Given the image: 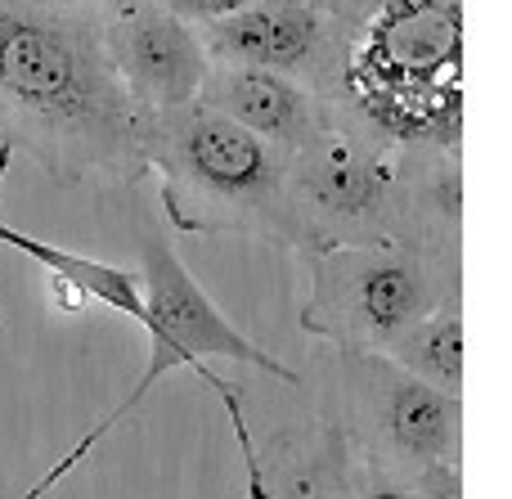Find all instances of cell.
Instances as JSON below:
<instances>
[{
  "label": "cell",
  "instance_id": "obj_1",
  "mask_svg": "<svg viewBox=\"0 0 512 499\" xmlns=\"http://www.w3.org/2000/svg\"><path fill=\"white\" fill-rule=\"evenodd\" d=\"M144 122L104 41V14L72 0H0V149L54 185L117 194L149 176Z\"/></svg>",
  "mask_w": 512,
  "mask_h": 499
},
{
  "label": "cell",
  "instance_id": "obj_2",
  "mask_svg": "<svg viewBox=\"0 0 512 499\" xmlns=\"http://www.w3.org/2000/svg\"><path fill=\"white\" fill-rule=\"evenodd\" d=\"M144 162L158 171L162 212L180 234H248L301 257L315 252L279 149L194 99L149 113Z\"/></svg>",
  "mask_w": 512,
  "mask_h": 499
},
{
  "label": "cell",
  "instance_id": "obj_3",
  "mask_svg": "<svg viewBox=\"0 0 512 499\" xmlns=\"http://www.w3.org/2000/svg\"><path fill=\"white\" fill-rule=\"evenodd\" d=\"M140 293H144L140 329L149 333V365H144L140 383H135L131 392H126L122 401H117L113 410H108L104 419H99L95 428H90L86 437H81L77 446L50 468V473L36 477L23 499H45L63 477L72 473V468L86 464L90 450H95L113 428H122V423L149 401V392L171 374V369H189V374H198L216 396H221L225 414H230V423H234V437H239V450H243V468H248V499H261L265 495L261 450H256L248 419H243L239 392H234V383H225V378L216 374L212 360L252 365V369H261V374L279 378V383H292V387H297V369L283 365L279 356H270L265 347H256V342L243 338V333L216 311L212 297L198 288V279L189 275V266L171 252V243H162L158 234H144L140 239Z\"/></svg>",
  "mask_w": 512,
  "mask_h": 499
},
{
  "label": "cell",
  "instance_id": "obj_4",
  "mask_svg": "<svg viewBox=\"0 0 512 499\" xmlns=\"http://www.w3.org/2000/svg\"><path fill=\"white\" fill-rule=\"evenodd\" d=\"M310 293L301 329L337 351H382L405 329L459 297V261L373 243V248H324L306 257Z\"/></svg>",
  "mask_w": 512,
  "mask_h": 499
},
{
  "label": "cell",
  "instance_id": "obj_5",
  "mask_svg": "<svg viewBox=\"0 0 512 499\" xmlns=\"http://www.w3.org/2000/svg\"><path fill=\"white\" fill-rule=\"evenodd\" d=\"M346 428L369 455L373 473L409 482L432 464L459 468L463 401L409 378L378 351H337Z\"/></svg>",
  "mask_w": 512,
  "mask_h": 499
},
{
  "label": "cell",
  "instance_id": "obj_6",
  "mask_svg": "<svg viewBox=\"0 0 512 499\" xmlns=\"http://www.w3.org/2000/svg\"><path fill=\"white\" fill-rule=\"evenodd\" d=\"M288 171L315 252L391 243V176H396L391 140L355 122L351 113H337V122L315 144L292 153Z\"/></svg>",
  "mask_w": 512,
  "mask_h": 499
},
{
  "label": "cell",
  "instance_id": "obj_7",
  "mask_svg": "<svg viewBox=\"0 0 512 499\" xmlns=\"http://www.w3.org/2000/svg\"><path fill=\"white\" fill-rule=\"evenodd\" d=\"M104 41L126 95L140 104L144 117L194 104L212 68L198 27L180 23L162 5H131L104 14Z\"/></svg>",
  "mask_w": 512,
  "mask_h": 499
},
{
  "label": "cell",
  "instance_id": "obj_8",
  "mask_svg": "<svg viewBox=\"0 0 512 499\" xmlns=\"http://www.w3.org/2000/svg\"><path fill=\"white\" fill-rule=\"evenodd\" d=\"M198 104L230 117L234 126L252 131L256 140L279 149L283 158H292V153H301L306 144H315L319 135L337 122V113H342V108L324 104L315 90H306L301 81L283 77V72L225 68V63L207 68Z\"/></svg>",
  "mask_w": 512,
  "mask_h": 499
},
{
  "label": "cell",
  "instance_id": "obj_9",
  "mask_svg": "<svg viewBox=\"0 0 512 499\" xmlns=\"http://www.w3.org/2000/svg\"><path fill=\"white\" fill-rule=\"evenodd\" d=\"M459 221H463L459 153L445 149V144H427V140L396 144L391 243L459 261Z\"/></svg>",
  "mask_w": 512,
  "mask_h": 499
},
{
  "label": "cell",
  "instance_id": "obj_10",
  "mask_svg": "<svg viewBox=\"0 0 512 499\" xmlns=\"http://www.w3.org/2000/svg\"><path fill=\"white\" fill-rule=\"evenodd\" d=\"M9 162H14V153L0 149V185H5V176H9ZM0 243L18 248L23 257H32L36 266H45L50 279H59V284L86 293L95 306H108V311L126 315V320H135V324L144 320V293H140V275H135V270H117V266H108V261L81 257V252H68V248H54V243L32 239V234L14 230V225H5V221H0Z\"/></svg>",
  "mask_w": 512,
  "mask_h": 499
},
{
  "label": "cell",
  "instance_id": "obj_11",
  "mask_svg": "<svg viewBox=\"0 0 512 499\" xmlns=\"http://www.w3.org/2000/svg\"><path fill=\"white\" fill-rule=\"evenodd\" d=\"M378 356H387L391 365L405 369V374L418 378V383L463 401V311H459V297L445 302L441 311H432L427 320H418L414 329H405L396 342H387Z\"/></svg>",
  "mask_w": 512,
  "mask_h": 499
},
{
  "label": "cell",
  "instance_id": "obj_12",
  "mask_svg": "<svg viewBox=\"0 0 512 499\" xmlns=\"http://www.w3.org/2000/svg\"><path fill=\"white\" fill-rule=\"evenodd\" d=\"M158 5L171 9V14L189 27H212V23H221V18H234V14H243V9H252L256 0H158Z\"/></svg>",
  "mask_w": 512,
  "mask_h": 499
},
{
  "label": "cell",
  "instance_id": "obj_13",
  "mask_svg": "<svg viewBox=\"0 0 512 499\" xmlns=\"http://www.w3.org/2000/svg\"><path fill=\"white\" fill-rule=\"evenodd\" d=\"M72 5H86L95 14H113V9H131V5H158V0H72Z\"/></svg>",
  "mask_w": 512,
  "mask_h": 499
}]
</instances>
